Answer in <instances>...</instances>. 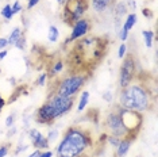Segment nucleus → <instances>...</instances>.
<instances>
[{"mask_svg": "<svg viewBox=\"0 0 158 157\" xmlns=\"http://www.w3.org/2000/svg\"><path fill=\"white\" fill-rule=\"evenodd\" d=\"M95 149L92 131L81 125H72L62 133V137L56 148L57 157H77L91 155Z\"/></svg>", "mask_w": 158, "mask_h": 157, "instance_id": "f257e3e1", "label": "nucleus"}, {"mask_svg": "<svg viewBox=\"0 0 158 157\" xmlns=\"http://www.w3.org/2000/svg\"><path fill=\"white\" fill-rule=\"evenodd\" d=\"M118 106L120 108L131 110L139 114L152 111L156 106V95L147 81L135 77L131 84L122 88L118 96Z\"/></svg>", "mask_w": 158, "mask_h": 157, "instance_id": "f03ea898", "label": "nucleus"}, {"mask_svg": "<svg viewBox=\"0 0 158 157\" xmlns=\"http://www.w3.org/2000/svg\"><path fill=\"white\" fill-rule=\"evenodd\" d=\"M91 73L88 72H73V70H68V73L64 77H56L52 78L50 83V90L56 94L65 98H73L80 94L84 85L87 84L88 78Z\"/></svg>", "mask_w": 158, "mask_h": 157, "instance_id": "7ed1b4c3", "label": "nucleus"}, {"mask_svg": "<svg viewBox=\"0 0 158 157\" xmlns=\"http://www.w3.org/2000/svg\"><path fill=\"white\" fill-rule=\"evenodd\" d=\"M88 8H89L88 0H66L62 7L61 19L65 24L72 27L77 20L85 18Z\"/></svg>", "mask_w": 158, "mask_h": 157, "instance_id": "20e7f679", "label": "nucleus"}, {"mask_svg": "<svg viewBox=\"0 0 158 157\" xmlns=\"http://www.w3.org/2000/svg\"><path fill=\"white\" fill-rule=\"evenodd\" d=\"M103 126H104V130H106V134H108V135H115V137L120 138V140L124 137H128L127 130H126V127L123 126V122L120 119L118 106L107 112Z\"/></svg>", "mask_w": 158, "mask_h": 157, "instance_id": "39448f33", "label": "nucleus"}, {"mask_svg": "<svg viewBox=\"0 0 158 157\" xmlns=\"http://www.w3.org/2000/svg\"><path fill=\"white\" fill-rule=\"evenodd\" d=\"M118 110H119L120 114V119L123 122V126L126 127L128 133V137L135 138L138 137L139 131L142 129V123H143V115L136 111H131V110H126V108H120L118 106Z\"/></svg>", "mask_w": 158, "mask_h": 157, "instance_id": "423d86ee", "label": "nucleus"}, {"mask_svg": "<svg viewBox=\"0 0 158 157\" xmlns=\"http://www.w3.org/2000/svg\"><path fill=\"white\" fill-rule=\"evenodd\" d=\"M136 60L132 54H126L123 57V62L119 69V88H126L128 84L132 83V80L136 77Z\"/></svg>", "mask_w": 158, "mask_h": 157, "instance_id": "0eeeda50", "label": "nucleus"}, {"mask_svg": "<svg viewBox=\"0 0 158 157\" xmlns=\"http://www.w3.org/2000/svg\"><path fill=\"white\" fill-rule=\"evenodd\" d=\"M46 100L54 107V110L57 111V114H58V118L65 117L66 114H69L74 107V99L73 98H65V96H61L53 91H49L48 99H46Z\"/></svg>", "mask_w": 158, "mask_h": 157, "instance_id": "6e6552de", "label": "nucleus"}, {"mask_svg": "<svg viewBox=\"0 0 158 157\" xmlns=\"http://www.w3.org/2000/svg\"><path fill=\"white\" fill-rule=\"evenodd\" d=\"M57 119H60L58 114H57L54 107L50 104L48 100H46L44 104L35 111V122L39 123V125L50 126V125H53Z\"/></svg>", "mask_w": 158, "mask_h": 157, "instance_id": "1a4fd4ad", "label": "nucleus"}, {"mask_svg": "<svg viewBox=\"0 0 158 157\" xmlns=\"http://www.w3.org/2000/svg\"><path fill=\"white\" fill-rule=\"evenodd\" d=\"M91 27H92V23L88 18H82V19L77 20V22L72 26V33L69 35V38L65 39L64 46H68L69 44H72V42H76L77 39L88 35L89 31H91Z\"/></svg>", "mask_w": 158, "mask_h": 157, "instance_id": "9d476101", "label": "nucleus"}, {"mask_svg": "<svg viewBox=\"0 0 158 157\" xmlns=\"http://www.w3.org/2000/svg\"><path fill=\"white\" fill-rule=\"evenodd\" d=\"M28 138H30L31 145H33L35 149H39V151H48L49 149L50 142L39 130L30 129L28 130Z\"/></svg>", "mask_w": 158, "mask_h": 157, "instance_id": "9b49d317", "label": "nucleus"}, {"mask_svg": "<svg viewBox=\"0 0 158 157\" xmlns=\"http://www.w3.org/2000/svg\"><path fill=\"white\" fill-rule=\"evenodd\" d=\"M91 2V7L96 14H104L114 8L116 0H89Z\"/></svg>", "mask_w": 158, "mask_h": 157, "instance_id": "f8f14e48", "label": "nucleus"}, {"mask_svg": "<svg viewBox=\"0 0 158 157\" xmlns=\"http://www.w3.org/2000/svg\"><path fill=\"white\" fill-rule=\"evenodd\" d=\"M132 141H134V138H131V137L122 138L119 145L116 146V157H124L127 155L128 151H130V148H131V145H132Z\"/></svg>", "mask_w": 158, "mask_h": 157, "instance_id": "ddd939ff", "label": "nucleus"}, {"mask_svg": "<svg viewBox=\"0 0 158 157\" xmlns=\"http://www.w3.org/2000/svg\"><path fill=\"white\" fill-rule=\"evenodd\" d=\"M64 69H65V62H64L62 60H57V61L53 64L52 66H50L49 72H46V73H48V77H50L49 80H52V78H56L60 73H62Z\"/></svg>", "mask_w": 158, "mask_h": 157, "instance_id": "4468645a", "label": "nucleus"}, {"mask_svg": "<svg viewBox=\"0 0 158 157\" xmlns=\"http://www.w3.org/2000/svg\"><path fill=\"white\" fill-rule=\"evenodd\" d=\"M127 11H128V6L124 2H116L114 6V12H115V16H118V20H120L124 15H127Z\"/></svg>", "mask_w": 158, "mask_h": 157, "instance_id": "2eb2a0df", "label": "nucleus"}, {"mask_svg": "<svg viewBox=\"0 0 158 157\" xmlns=\"http://www.w3.org/2000/svg\"><path fill=\"white\" fill-rule=\"evenodd\" d=\"M89 103V92L88 91H81L80 92V100L77 103V111L82 112L85 108H87Z\"/></svg>", "mask_w": 158, "mask_h": 157, "instance_id": "dca6fc26", "label": "nucleus"}, {"mask_svg": "<svg viewBox=\"0 0 158 157\" xmlns=\"http://www.w3.org/2000/svg\"><path fill=\"white\" fill-rule=\"evenodd\" d=\"M136 19H138V18H136V14H134V12L128 14V15L126 16V19H124V22H123V26H122V28H124V30L130 31L131 28L135 26Z\"/></svg>", "mask_w": 158, "mask_h": 157, "instance_id": "f3484780", "label": "nucleus"}, {"mask_svg": "<svg viewBox=\"0 0 158 157\" xmlns=\"http://www.w3.org/2000/svg\"><path fill=\"white\" fill-rule=\"evenodd\" d=\"M23 35V30L20 27H15L14 30L11 31V34L8 35V38H7V42H8V45H11V46H14V44L19 39L20 37Z\"/></svg>", "mask_w": 158, "mask_h": 157, "instance_id": "a211bd4d", "label": "nucleus"}, {"mask_svg": "<svg viewBox=\"0 0 158 157\" xmlns=\"http://www.w3.org/2000/svg\"><path fill=\"white\" fill-rule=\"evenodd\" d=\"M142 37H143V41H145V46L146 48H152L153 46V41H154V31L153 30H143L142 31Z\"/></svg>", "mask_w": 158, "mask_h": 157, "instance_id": "6ab92c4d", "label": "nucleus"}, {"mask_svg": "<svg viewBox=\"0 0 158 157\" xmlns=\"http://www.w3.org/2000/svg\"><path fill=\"white\" fill-rule=\"evenodd\" d=\"M58 38H60V30L57 28L54 24H50L49 26V31H48V39L50 42H57L58 41Z\"/></svg>", "mask_w": 158, "mask_h": 157, "instance_id": "aec40b11", "label": "nucleus"}, {"mask_svg": "<svg viewBox=\"0 0 158 157\" xmlns=\"http://www.w3.org/2000/svg\"><path fill=\"white\" fill-rule=\"evenodd\" d=\"M0 15H2L4 19L8 22V20H11L14 18V14H12V8H11V4H6L4 7L2 8V11H0Z\"/></svg>", "mask_w": 158, "mask_h": 157, "instance_id": "412c9836", "label": "nucleus"}, {"mask_svg": "<svg viewBox=\"0 0 158 157\" xmlns=\"http://www.w3.org/2000/svg\"><path fill=\"white\" fill-rule=\"evenodd\" d=\"M14 46H15L16 49H19V50H26V46H27V39H26V35H22L18 41L14 44Z\"/></svg>", "mask_w": 158, "mask_h": 157, "instance_id": "4be33fe9", "label": "nucleus"}, {"mask_svg": "<svg viewBox=\"0 0 158 157\" xmlns=\"http://www.w3.org/2000/svg\"><path fill=\"white\" fill-rule=\"evenodd\" d=\"M24 88H26V85H20V87H16V88H15V91H14V94H12L11 96H10V99H8V102H7V103L10 104V103L15 102V99H16V98H19L20 94L23 92Z\"/></svg>", "mask_w": 158, "mask_h": 157, "instance_id": "5701e85b", "label": "nucleus"}, {"mask_svg": "<svg viewBox=\"0 0 158 157\" xmlns=\"http://www.w3.org/2000/svg\"><path fill=\"white\" fill-rule=\"evenodd\" d=\"M49 78H48V73L46 72H44V73H41L38 76V78H37V81H35V84L38 85V87H44V85L46 84V81H48Z\"/></svg>", "mask_w": 158, "mask_h": 157, "instance_id": "b1692460", "label": "nucleus"}, {"mask_svg": "<svg viewBox=\"0 0 158 157\" xmlns=\"http://www.w3.org/2000/svg\"><path fill=\"white\" fill-rule=\"evenodd\" d=\"M58 135H60V131L57 130V129H50V131H49V134H48V141L49 142H54L57 138H58Z\"/></svg>", "mask_w": 158, "mask_h": 157, "instance_id": "393cba45", "label": "nucleus"}, {"mask_svg": "<svg viewBox=\"0 0 158 157\" xmlns=\"http://www.w3.org/2000/svg\"><path fill=\"white\" fill-rule=\"evenodd\" d=\"M11 8H12V14H14V15H16V14L22 12V10H23L22 3H20L19 0H16V2H14L12 4H11Z\"/></svg>", "mask_w": 158, "mask_h": 157, "instance_id": "a878e982", "label": "nucleus"}, {"mask_svg": "<svg viewBox=\"0 0 158 157\" xmlns=\"http://www.w3.org/2000/svg\"><path fill=\"white\" fill-rule=\"evenodd\" d=\"M107 142L111 145V146H114V148H116L118 145H119V142H120V138H118V137H115V135H108L107 134Z\"/></svg>", "mask_w": 158, "mask_h": 157, "instance_id": "bb28decb", "label": "nucleus"}, {"mask_svg": "<svg viewBox=\"0 0 158 157\" xmlns=\"http://www.w3.org/2000/svg\"><path fill=\"white\" fill-rule=\"evenodd\" d=\"M126 54H127V45L123 42V44L119 45V49H118V57H119V58H123Z\"/></svg>", "mask_w": 158, "mask_h": 157, "instance_id": "cd10ccee", "label": "nucleus"}, {"mask_svg": "<svg viewBox=\"0 0 158 157\" xmlns=\"http://www.w3.org/2000/svg\"><path fill=\"white\" fill-rule=\"evenodd\" d=\"M15 118H16L15 114H10V115L6 118V126L7 127H12L14 123H15Z\"/></svg>", "mask_w": 158, "mask_h": 157, "instance_id": "c85d7f7f", "label": "nucleus"}, {"mask_svg": "<svg viewBox=\"0 0 158 157\" xmlns=\"http://www.w3.org/2000/svg\"><path fill=\"white\" fill-rule=\"evenodd\" d=\"M10 144H7V145H3V146H0V157H6L7 155L10 153Z\"/></svg>", "mask_w": 158, "mask_h": 157, "instance_id": "c756f323", "label": "nucleus"}, {"mask_svg": "<svg viewBox=\"0 0 158 157\" xmlns=\"http://www.w3.org/2000/svg\"><path fill=\"white\" fill-rule=\"evenodd\" d=\"M103 99H104L106 102H108V103L112 102V100H114V94H112V91L108 90V91L104 92V94H103Z\"/></svg>", "mask_w": 158, "mask_h": 157, "instance_id": "7c9ffc66", "label": "nucleus"}, {"mask_svg": "<svg viewBox=\"0 0 158 157\" xmlns=\"http://www.w3.org/2000/svg\"><path fill=\"white\" fill-rule=\"evenodd\" d=\"M128 34H130V31L124 30V28H120V33H119V38H120V41H122V42L127 41V38H128Z\"/></svg>", "mask_w": 158, "mask_h": 157, "instance_id": "2f4dec72", "label": "nucleus"}, {"mask_svg": "<svg viewBox=\"0 0 158 157\" xmlns=\"http://www.w3.org/2000/svg\"><path fill=\"white\" fill-rule=\"evenodd\" d=\"M38 3H41V0H27V6H26V8H27V10H33L34 7L38 4Z\"/></svg>", "mask_w": 158, "mask_h": 157, "instance_id": "473e14b6", "label": "nucleus"}, {"mask_svg": "<svg viewBox=\"0 0 158 157\" xmlns=\"http://www.w3.org/2000/svg\"><path fill=\"white\" fill-rule=\"evenodd\" d=\"M8 46V42H7V38L0 37V50H6V48Z\"/></svg>", "mask_w": 158, "mask_h": 157, "instance_id": "72a5a7b5", "label": "nucleus"}, {"mask_svg": "<svg viewBox=\"0 0 158 157\" xmlns=\"http://www.w3.org/2000/svg\"><path fill=\"white\" fill-rule=\"evenodd\" d=\"M142 12H143V16H145V18H149V19H152V18L154 16V15H153V11H152V10L143 8V10H142Z\"/></svg>", "mask_w": 158, "mask_h": 157, "instance_id": "f704fd0d", "label": "nucleus"}, {"mask_svg": "<svg viewBox=\"0 0 158 157\" xmlns=\"http://www.w3.org/2000/svg\"><path fill=\"white\" fill-rule=\"evenodd\" d=\"M54 156V152H52V151H45V152H42L41 151V155H39V157H53Z\"/></svg>", "mask_w": 158, "mask_h": 157, "instance_id": "c9c22d12", "label": "nucleus"}, {"mask_svg": "<svg viewBox=\"0 0 158 157\" xmlns=\"http://www.w3.org/2000/svg\"><path fill=\"white\" fill-rule=\"evenodd\" d=\"M7 104V102H6V99H3L2 98V95H0V114H2V110L4 108V106Z\"/></svg>", "mask_w": 158, "mask_h": 157, "instance_id": "e433bc0d", "label": "nucleus"}, {"mask_svg": "<svg viewBox=\"0 0 158 157\" xmlns=\"http://www.w3.org/2000/svg\"><path fill=\"white\" fill-rule=\"evenodd\" d=\"M10 129V131H8V137H12V135H15V133H16V127L15 126H12V127H8Z\"/></svg>", "mask_w": 158, "mask_h": 157, "instance_id": "4c0bfd02", "label": "nucleus"}, {"mask_svg": "<svg viewBox=\"0 0 158 157\" xmlns=\"http://www.w3.org/2000/svg\"><path fill=\"white\" fill-rule=\"evenodd\" d=\"M39 155H41V151H39V149H35L31 155H28V157H39Z\"/></svg>", "mask_w": 158, "mask_h": 157, "instance_id": "58836bf2", "label": "nucleus"}, {"mask_svg": "<svg viewBox=\"0 0 158 157\" xmlns=\"http://www.w3.org/2000/svg\"><path fill=\"white\" fill-rule=\"evenodd\" d=\"M7 54H8L7 50H0V61H3V60H4V57H7Z\"/></svg>", "mask_w": 158, "mask_h": 157, "instance_id": "ea45409f", "label": "nucleus"}, {"mask_svg": "<svg viewBox=\"0 0 158 157\" xmlns=\"http://www.w3.org/2000/svg\"><path fill=\"white\" fill-rule=\"evenodd\" d=\"M65 2H66V0H57V3H60L61 6H64V3H65Z\"/></svg>", "mask_w": 158, "mask_h": 157, "instance_id": "a19ab883", "label": "nucleus"}, {"mask_svg": "<svg viewBox=\"0 0 158 157\" xmlns=\"http://www.w3.org/2000/svg\"><path fill=\"white\" fill-rule=\"evenodd\" d=\"M77 157H92V155H81V156H77Z\"/></svg>", "mask_w": 158, "mask_h": 157, "instance_id": "79ce46f5", "label": "nucleus"}, {"mask_svg": "<svg viewBox=\"0 0 158 157\" xmlns=\"http://www.w3.org/2000/svg\"><path fill=\"white\" fill-rule=\"evenodd\" d=\"M0 73H2V69H0Z\"/></svg>", "mask_w": 158, "mask_h": 157, "instance_id": "37998d69", "label": "nucleus"}, {"mask_svg": "<svg viewBox=\"0 0 158 157\" xmlns=\"http://www.w3.org/2000/svg\"><path fill=\"white\" fill-rule=\"evenodd\" d=\"M88 2H89V0H88Z\"/></svg>", "mask_w": 158, "mask_h": 157, "instance_id": "c03bdc74", "label": "nucleus"}]
</instances>
